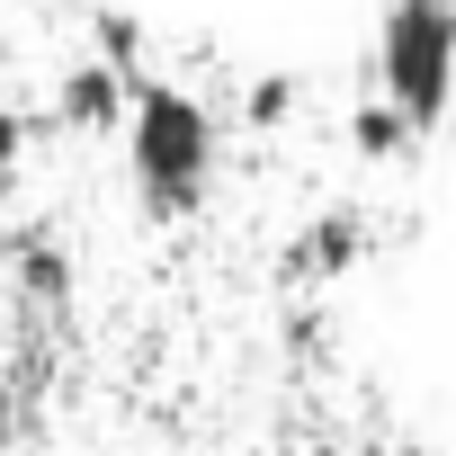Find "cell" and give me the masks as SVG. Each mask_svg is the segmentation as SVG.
<instances>
[{"label":"cell","instance_id":"6da1fadb","mask_svg":"<svg viewBox=\"0 0 456 456\" xmlns=\"http://www.w3.org/2000/svg\"><path fill=\"white\" fill-rule=\"evenodd\" d=\"M108 143L126 152V188H134V206H143L152 224L206 215V197H215V179H224V117L206 108V90L134 72L126 117H117Z\"/></svg>","mask_w":456,"mask_h":456},{"label":"cell","instance_id":"7a4b0ae2","mask_svg":"<svg viewBox=\"0 0 456 456\" xmlns=\"http://www.w3.org/2000/svg\"><path fill=\"white\" fill-rule=\"evenodd\" d=\"M376 99L403 108L411 134L456 108V0H385L376 19Z\"/></svg>","mask_w":456,"mask_h":456},{"label":"cell","instance_id":"3957f363","mask_svg":"<svg viewBox=\"0 0 456 456\" xmlns=\"http://www.w3.org/2000/svg\"><path fill=\"white\" fill-rule=\"evenodd\" d=\"M367 215L358 206H322V215H305V233L287 242V278L296 287H340L358 260H367Z\"/></svg>","mask_w":456,"mask_h":456},{"label":"cell","instance_id":"277c9868","mask_svg":"<svg viewBox=\"0 0 456 456\" xmlns=\"http://www.w3.org/2000/svg\"><path fill=\"white\" fill-rule=\"evenodd\" d=\"M126 72L117 63H99V54H81L63 81H54V99H45V117L63 126V134H81V143H108L117 134V117H126Z\"/></svg>","mask_w":456,"mask_h":456},{"label":"cell","instance_id":"5b68a950","mask_svg":"<svg viewBox=\"0 0 456 456\" xmlns=\"http://www.w3.org/2000/svg\"><path fill=\"white\" fill-rule=\"evenodd\" d=\"M72 287H81L72 251L45 233V224H28V233L10 242V296H19L28 314H63V305H72Z\"/></svg>","mask_w":456,"mask_h":456},{"label":"cell","instance_id":"8992f818","mask_svg":"<svg viewBox=\"0 0 456 456\" xmlns=\"http://www.w3.org/2000/svg\"><path fill=\"white\" fill-rule=\"evenodd\" d=\"M411 143H420V134H411V126H403V108H385L376 90L349 108V152H358V161H376V170H385V161H403Z\"/></svg>","mask_w":456,"mask_h":456},{"label":"cell","instance_id":"52a82bcc","mask_svg":"<svg viewBox=\"0 0 456 456\" xmlns=\"http://www.w3.org/2000/svg\"><path fill=\"white\" fill-rule=\"evenodd\" d=\"M296 108H305V81H296V72H260V81H242V126H251V134H278Z\"/></svg>","mask_w":456,"mask_h":456},{"label":"cell","instance_id":"ba28073f","mask_svg":"<svg viewBox=\"0 0 456 456\" xmlns=\"http://www.w3.org/2000/svg\"><path fill=\"white\" fill-rule=\"evenodd\" d=\"M90 54L134 81V72H143V19H134V10H90Z\"/></svg>","mask_w":456,"mask_h":456},{"label":"cell","instance_id":"9c48e42d","mask_svg":"<svg viewBox=\"0 0 456 456\" xmlns=\"http://www.w3.org/2000/svg\"><path fill=\"white\" fill-rule=\"evenodd\" d=\"M28 143H37V117H28V108H10V99H0V188H10V179L28 170Z\"/></svg>","mask_w":456,"mask_h":456},{"label":"cell","instance_id":"30bf717a","mask_svg":"<svg viewBox=\"0 0 456 456\" xmlns=\"http://www.w3.org/2000/svg\"><path fill=\"white\" fill-rule=\"evenodd\" d=\"M19 420H28V411H19V385H10V376H0V456H10V447H19Z\"/></svg>","mask_w":456,"mask_h":456},{"label":"cell","instance_id":"8fae6325","mask_svg":"<svg viewBox=\"0 0 456 456\" xmlns=\"http://www.w3.org/2000/svg\"><path fill=\"white\" fill-rule=\"evenodd\" d=\"M394 456H438V447H420V438H411V447H394Z\"/></svg>","mask_w":456,"mask_h":456},{"label":"cell","instance_id":"7c38bea8","mask_svg":"<svg viewBox=\"0 0 456 456\" xmlns=\"http://www.w3.org/2000/svg\"><path fill=\"white\" fill-rule=\"evenodd\" d=\"M0 19H10V0H0Z\"/></svg>","mask_w":456,"mask_h":456}]
</instances>
